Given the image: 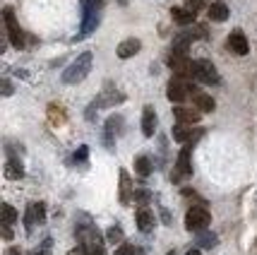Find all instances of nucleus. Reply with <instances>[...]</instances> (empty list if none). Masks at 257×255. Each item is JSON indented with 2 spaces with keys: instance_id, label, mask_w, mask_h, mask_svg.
<instances>
[{
  "instance_id": "1",
  "label": "nucleus",
  "mask_w": 257,
  "mask_h": 255,
  "mask_svg": "<svg viewBox=\"0 0 257 255\" xmlns=\"http://www.w3.org/2000/svg\"><path fill=\"white\" fill-rule=\"evenodd\" d=\"M91 63H94V53H91V51L79 53V56L65 67V72H63V82H65V84H79V82L91 72Z\"/></svg>"
},
{
  "instance_id": "2",
  "label": "nucleus",
  "mask_w": 257,
  "mask_h": 255,
  "mask_svg": "<svg viewBox=\"0 0 257 255\" xmlns=\"http://www.w3.org/2000/svg\"><path fill=\"white\" fill-rule=\"evenodd\" d=\"M209 224H212V214L209 210L204 207V205H197V207H190L188 214H185V229L188 231H204V229H209Z\"/></svg>"
},
{
  "instance_id": "3",
  "label": "nucleus",
  "mask_w": 257,
  "mask_h": 255,
  "mask_svg": "<svg viewBox=\"0 0 257 255\" xmlns=\"http://www.w3.org/2000/svg\"><path fill=\"white\" fill-rule=\"evenodd\" d=\"M3 20H5V27H8V39H10V44L15 46V48H22L24 46V34H22V29H20L17 20H15L12 8H5V10H3Z\"/></svg>"
},
{
  "instance_id": "4",
  "label": "nucleus",
  "mask_w": 257,
  "mask_h": 255,
  "mask_svg": "<svg viewBox=\"0 0 257 255\" xmlns=\"http://www.w3.org/2000/svg\"><path fill=\"white\" fill-rule=\"evenodd\" d=\"M168 65H171V70L178 75L180 79L183 77H195V63H192L188 56H176V53H171V58H168Z\"/></svg>"
},
{
  "instance_id": "5",
  "label": "nucleus",
  "mask_w": 257,
  "mask_h": 255,
  "mask_svg": "<svg viewBox=\"0 0 257 255\" xmlns=\"http://www.w3.org/2000/svg\"><path fill=\"white\" fill-rule=\"evenodd\" d=\"M195 79H200L204 84H219V72L214 67L212 60H197L195 63Z\"/></svg>"
},
{
  "instance_id": "6",
  "label": "nucleus",
  "mask_w": 257,
  "mask_h": 255,
  "mask_svg": "<svg viewBox=\"0 0 257 255\" xmlns=\"http://www.w3.org/2000/svg\"><path fill=\"white\" fill-rule=\"evenodd\" d=\"M228 48L233 51L235 56H247L250 53V44H247V36L243 34V29H233L228 36Z\"/></svg>"
},
{
  "instance_id": "7",
  "label": "nucleus",
  "mask_w": 257,
  "mask_h": 255,
  "mask_svg": "<svg viewBox=\"0 0 257 255\" xmlns=\"http://www.w3.org/2000/svg\"><path fill=\"white\" fill-rule=\"evenodd\" d=\"M188 94H190V87H188V84H183V82H180V77H176V79H171V82H168V87H166L168 101L180 104V101H185V97H188Z\"/></svg>"
},
{
  "instance_id": "8",
  "label": "nucleus",
  "mask_w": 257,
  "mask_h": 255,
  "mask_svg": "<svg viewBox=\"0 0 257 255\" xmlns=\"http://www.w3.org/2000/svg\"><path fill=\"white\" fill-rule=\"evenodd\" d=\"M135 222H137V229H140L142 233H149L152 229H154L157 219H154V212L142 205V207L137 210V214H135Z\"/></svg>"
},
{
  "instance_id": "9",
  "label": "nucleus",
  "mask_w": 257,
  "mask_h": 255,
  "mask_svg": "<svg viewBox=\"0 0 257 255\" xmlns=\"http://www.w3.org/2000/svg\"><path fill=\"white\" fill-rule=\"evenodd\" d=\"M190 147L192 144H185L183 149H180V154H178V164H176V171L178 174H173V181H178L180 176H190L192 174V166H190Z\"/></svg>"
},
{
  "instance_id": "10",
  "label": "nucleus",
  "mask_w": 257,
  "mask_h": 255,
  "mask_svg": "<svg viewBox=\"0 0 257 255\" xmlns=\"http://www.w3.org/2000/svg\"><path fill=\"white\" fill-rule=\"evenodd\" d=\"M99 22H101V10H82V34H79L77 39L91 34L99 27Z\"/></svg>"
},
{
  "instance_id": "11",
  "label": "nucleus",
  "mask_w": 257,
  "mask_h": 255,
  "mask_svg": "<svg viewBox=\"0 0 257 255\" xmlns=\"http://www.w3.org/2000/svg\"><path fill=\"white\" fill-rule=\"evenodd\" d=\"M190 94H192V104H195V109H197V111H202V113L214 111L216 101H214L209 94H204V92H197L195 87H190Z\"/></svg>"
},
{
  "instance_id": "12",
  "label": "nucleus",
  "mask_w": 257,
  "mask_h": 255,
  "mask_svg": "<svg viewBox=\"0 0 257 255\" xmlns=\"http://www.w3.org/2000/svg\"><path fill=\"white\" fill-rule=\"evenodd\" d=\"M192 41H195L192 32H183V34H178V36H173L171 53H176V56H188V48H190Z\"/></svg>"
},
{
  "instance_id": "13",
  "label": "nucleus",
  "mask_w": 257,
  "mask_h": 255,
  "mask_svg": "<svg viewBox=\"0 0 257 255\" xmlns=\"http://www.w3.org/2000/svg\"><path fill=\"white\" fill-rule=\"evenodd\" d=\"M140 48H142V41L140 39H125V41H120L118 44V58H123V60H127V58H133L135 53H140Z\"/></svg>"
},
{
  "instance_id": "14",
  "label": "nucleus",
  "mask_w": 257,
  "mask_h": 255,
  "mask_svg": "<svg viewBox=\"0 0 257 255\" xmlns=\"http://www.w3.org/2000/svg\"><path fill=\"white\" fill-rule=\"evenodd\" d=\"M142 133L145 137H152L157 133V113H154V106H145L142 111Z\"/></svg>"
},
{
  "instance_id": "15",
  "label": "nucleus",
  "mask_w": 257,
  "mask_h": 255,
  "mask_svg": "<svg viewBox=\"0 0 257 255\" xmlns=\"http://www.w3.org/2000/svg\"><path fill=\"white\" fill-rule=\"evenodd\" d=\"M120 101H125V94H120L118 89H113L111 84H108V87L103 89V94L96 99V104H99V106H113V104H120Z\"/></svg>"
},
{
  "instance_id": "16",
  "label": "nucleus",
  "mask_w": 257,
  "mask_h": 255,
  "mask_svg": "<svg viewBox=\"0 0 257 255\" xmlns=\"http://www.w3.org/2000/svg\"><path fill=\"white\" fill-rule=\"evenodd\" d=\"M195 15H197V12L190 10V8H171V17H173V22L183 24V27L195 22Z\"/></svg>"
},
{
  "instance_id": "17",
  "label": "nucleus",
  "mask_w": 257,
  "mask_h": 255,
  "mask_svg": "<svg viewBox=\"0 0 257 255\" xmlns=\"http://www.w3.org/2000/svg\"><path fill=\"white\" fill-rule=\"evenodd\" d=\"M173 116H176V121H178V123L192 125V123L200 121L202 111H192V109H183V106H178V109H173Z\"/></svg>"
},
{
  "instance_id": "18",
  "label": "nucleus",
  "mask_w": 257,
  "mask_h": 255,
  "mask_svg": "<svg viewBox=\"0 0 257 255\" xmlns=\"http://www.w3.org/2000/svg\"><path fill=\"white\" fill-rule=\"evenodd\" d=\"M5 176L12 178V181H20V178L24 176V166L20 159H15V156H10L8 161H5Z\"/></svg>"
},
{
  "instance_id": "19",
  "label": "nucleus",
  "mask_w": 257,
  "mask_h": 255,
  "mask_svg": "<svg viewBox=\"0 0 257 255\" xmlns=\"http://www.w3.org/2000/svg\"><path fill=\"white\" fill-rule=\"evenodd\" d=\"M133 183H130V176L127 171H120V202L123 205H130L133 202Z\"/></svg>"
},
{
  "instance_id": "20",
  "label": "nucleus",
  "mask_w": 257,
  "mask_h": 255,
  "mask_svg": "<svg viewBox=\"0 0 257 255\" xmlns=\"http://www.w3.org/2000/svg\"><path fill=\"white\" fill-rule=\"evenodd\" d=\"M207 15H209L212 22H226L228 20V8H226V3H212Z\"/></svg>"
},
{
  "instance_id": "21",
  "label": "nucleus",
  "mask_w": 257,
  "mask_h": 255,
  "mask_svg": "<svg viewBox=\"0 0 257 255\" xmlns=\"http://www.w3.org/2000/svg\"><path fill=\"white\" fill-rule=\"evenodd\" d=\"M195 243L200 245V248H214V245L219 243V238H216V233L212 231H197V236H195Z\"/></svg>"
},
{
  "instance_id": "22",
  "label": "nucleus",
  "mask_w": 257,
  "mask_h": 255,
  "mask_svg": "<svg viewBox=\"0 0 257 255\" xmlns=\"http://www.w3.org/2000/svg\"><path fill=\"white\" fill-rule=\"evenodd\" d=\"M135 171H137L142 178L149 176V174L154 171V166H152V159H149V156H145V154L137 156V159H135Z\"/></svg>"
},
{
  "instance_id": "23",
  "label": "nucleus",
  "mask_w": 257,
  "mask_h": 255,
  "mask_svg": "<svg viewBox=\"0 0 257 255\" xmlns=\"http://www.w3.org/2000/svg\"><path fill=\"white\" fill-rule=\"evenodd\" d=\"M34 224H39V222H36V214H34V205H29V207H27V212H24V231L32 233L34 231Z\"/></svg>"
},
{
  "instance_id": "24",
  "label": "nucleus",
  "mask_w": 257,
  "mask_h": 255,
  "mask_svg": "<svg viewBox=\"0 0 257 255\" xmlns=\"http://www.w3.org/2000/svg\"><path fill=\"white\" fill-rule=\"evenodd\" d=\"M17 222V210L12 205H3V224L10 226V224Z\"/></svg>"
},
{
  "instance_id": "25",
  "label": "nucleus",
  "mask_w": 257,
  "mask_h": 255,
  "mask_svg": "<svg viewBox=\"0 0 257 255\" xmlns=\"http://www.w3.org/2000/svg\"><path fill=\"white\" fill-rule=\"evenodd\" d=\"M106 130L113 135L120 133V130H123V116H111V118L106 121Z\"/></svg>"
},
{
  "instance_id": "26",
  "label": "nucleus",
  "mask_w": 257,
  "mask_h": 255,
  "mask_svg": "<svg viewBox=\"0 0 257 255\" xmlns=\"http://www.w3.org/2000/svg\"><path fill=\"white\" fill-rule=\"evenodd\" d=\"M106 238H108L111 243H123L125 233H123V229H120V226H111V229L106 231Z\"/></svg>"
},
{
  "instance_id": "27",
  "label": "nucleus",
  "mask_w": 257,
  "mask_h": 255,
  "mask_svg": "<svg viewBox=\"0 0 257 255\" xmlns=\"http://www.w3.org/2000/svg\"><path fill=\"white\" fill-rule=\"evenodd\" d=\"M133 200L137 202V205H147L149 200H152V193L147 188H135V193H133Z\"/></svg>"
},
{
  "instance_id": "28",
  "label": "nucleus",
  "mask_w": 257,
  "mask_h": 255,
  "mask_svg": "<svg viewBox=\"0 0 257 255\" xmlns=\"http://www.w3.org/2000/svg\"><path fill=\"white\" fill-rule=\"evenodd\" d=\"M34 205V214H36V222L41 224L46 219V207H44V202H32Z\"/></svg>"
},
{
  "instance_id": "29",
  "label": "nucleus",
  "mask_w": 257,
  "mask_h": 255,
  "mask_svg": "<svg viewBox=\"0 0 257 255\" xmlns=\"http://www.w3.org/2000/svg\"><path fill=\"white\" fill-rule=\"evenodd\" d=\"M103 0H82V10H101Z\"/></svg>"
},
{
  "instance_id": "30",
  "label": "nucleus",
  "mask_w": 257,
  "mask_h": 255,
  "mask_svg": "<svg viewBox=\"0 0 257 255\" xmlns=\"http://www.w3.org/2000/svg\"><path fill=\"white\" fill-rule=\"evenodd\" d=\"M137 250H135L133 243H120L118 245V250H115V255H135Z\"/></svg>"
},
{
  "instance_id": "31",
  "label": "nucleus",
  "mask_w": 257,
  "mask_h": 255,
  "mask_svg": "<svg viewBox=\"0 0 257 255\" xmlns=\"http://www.w3.org/2000/svg\"><path fill=\"white\" fill-rule=\"evenodd\" d=\"M87 154H89V149L87 147H79L77 152H75V161H87Z\"/></svg>"
},
{
  "instance_id": "32",
  "label": "nucleus",
  "mask_w": 257,
  "mask_h": 255,
  "mask_svg": "<svg viewBox=\"0 0 257 255\" xmlns=\"http://www.w3.org/2000/svg\"><path fill=\"white\" fill-rule=\"evenodd\" d=\"M51 243H53V241H51V238H46V241H44V248H41V250H36L34 255H48V250H51Z\"/></svg>"
},
{
  "instance_id": "33",
  "label": "nucleus",
  "mask_w": 257,
  "mask_h": 255,
  "mask_svg": "<svg viewBox=\"0 0 257 255\" xmlns=\"http://www.w3.org/2000/svg\"><path fill=\"white\" fill-rule=\"evenodd\" d=\"M202 5H204V0H188V8H190V10H195V12L200 10Z\"/></svg>"
},
{
  "instance_id": "34",
  "label": "nucleus",
  "mask_w": 257,
  "mask_h": 255,
  "mask_svg": "<svg viewBox=\"0 0 257 255\" xmlns=\"http://www.w3.org/2000/svg\"><path fill=\"white\" fill-rule=\"evenodd\" d=\"M3 94H5V97H10L12 94V84L8 82V79H3Z\"/></svg>"
},
{
  "instance_id": "35",
  "label": "nucleus",
  "mask_w": 257,
  "mask_h": 255,
  "mask_svg": "<svg viewBox=\"0 0 257 255\" xmlns=\"http://www.w3.org/2000/svg\"><path fill=\"white\" fill-rule=\"evenodd\" d=\"M3 236H5L8 241H10V238H12V231H10V226H5V224H3Z\"/></svg>"
},
{
  "instance_id": "36",
  "label": "nucleus",
  "mask_w": 257,
  "mask_h": 255,
  "mask_svg": "<svg viewBox=\"0 0 257 255\" xmlns=\"http://www.w3.org/2000/svg\"><path fill=\"white\" fill-rule=\"evenodd\" d=\"M67 255H87V253H84V250H82V245H79L77 250H70V253H67Z\"/></svg>"
},
{
  "instance_id": "37",
  "label": "nucleus",
  "mask_w": 257,
  "mask_h": 255,
  "mask_svg": "<svg viewBox=\"0 0 257 255\" xmlns=\"http://www.w3.org/2000/svg\"><path fill=\"white\" fill-rule=\"evenodd\" d=\"M161 217H164V222H166V224H171V217H168L166 210H161Z\"/></svg>"
},
{
  "instance_id": "38",
  "label": "nucleus",
  "mask_w": 257,
  "mask_h": 255,
  "mask_svg": "<svg viewBox=\"0 0 257 255\" xmlns=\"http://www.w3.org/2000/svg\"><path fill=\"white\" fill-rule=\"evenodd\" d=\"M5 255H22V253H20L17 248H10V250H8V253H5Z\"/></svg>"
},
{
  "instance_id": "39",
  "label": "nucleus",
  "mask_w": 257,
  "mask_h": 255,
  "mask_svg": "<svg viewBox=\"0 0 257 255\" xmlns=\"http://www.w3.org/2000/svg\"><path fill=\"white\" fill-rule=\"evenodd\" d=\"M188 255H200V250H192V248H190V250H188Z\"/></svg>"
},
{
  "instance_id": "40",
  "label": "nucleus",
  "mask_w": 257,
  "mask_h": 255,
  "mask_svg": "<svg viewBox=\"0 0 257 255\" xmlns=\"http://www.w3.org/2000/svg\"><path fill=\"white\" fill-rule=\"evenodd\" d=\"M94 255H106V250H99V253H94Z\"/></svg>"
},
{
  "instance_id": "41",
  "label": "nucleus",
  "mask_w": 257,
  "mask_h": 255,
  "mask_svg": "<svg viewBox=\"0 0 257 255\" xmlns=\"http://www.w3.org/2000/svg\"><path fill=\"white\" fill-rule=\"evenodd\" d=\"M166 255H176V253H173V250H171V253H166Z\"/></svg>"
}]
</instances>
